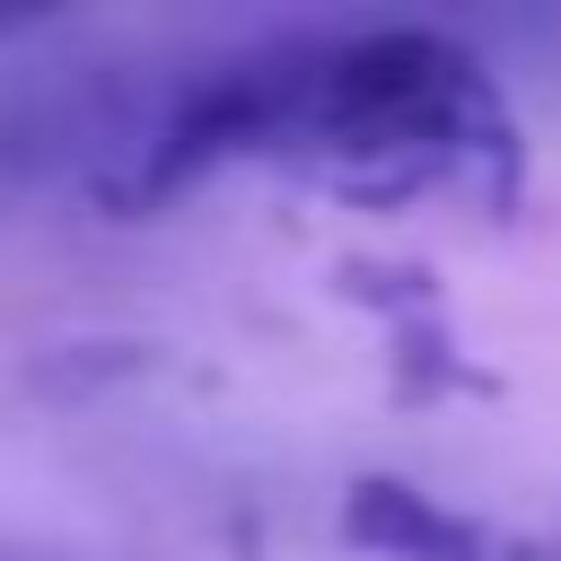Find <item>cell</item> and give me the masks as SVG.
I'll use <instances>...</instances> for the list:
<instances>
[{"label": "cell", "mask_w": 561, "mask_h": 561, "mask_svg": "<svg viewBox=\"0 0 561 561\" xmlns=\"http://www.w3.org/2000/svg\"><path fill=\"white\" fill-rule=\"evenodd\" d=\"M219 149H307L324 167L394 175V184H508V114L473 53L438 35H324L280 44L263 61H237L210 79L175 131L167 167L219 158Z\"/></svg>", "instance_id": "obj_1"}]
</instances>
